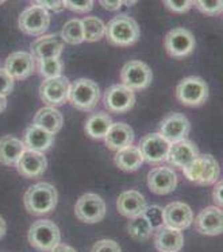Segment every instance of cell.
I'll return each instance as SVG.
<instances>
[{
    "instance_id": "cell-1",
    "label": "cell",
    "mask_w": 223,
    "mask_h": 252,
    "mask_svg": "<svg viewBox=\"0 0 223 252\" xmlns=\"http://www.w3.org/2000/svg\"><path fill=\"white\" fill-rule=\"evenodd\" d=\"M57 189L49 182H38L30 186L25 193L23 204L33 216H42L54 211L57 205Z\"/></svg>"
},
{
    "instance_id": "cell-2",
    "label": "cell",
    "mask_w": 223,
    "mask_h": 252,
    "mask_svg": "<svg viewBox=\"0 0 223 252\" xmlns=\"http://www.w3.org/2000/svg\"><path fill=\"white\" fill-rule=\"evenodd\" d=\"M140 26L134 18L129 15H116L106 25V39L116 47H127L140 39Z\"/></svg>"
},
{
    "instance_id": "cell-3",
    "label": "cell",
    "mask_w": 223,
    "mask_h": 252,
    "mask_svg": "<svg viewBox=\"0 0 223 252\" xmlns=\"http://www.w3.org/2000/svg\"><path fill=\"white\" fill-rule=\"evenodd\" d=\"M182 170L186 178L196 185H214L221 177L218 160L210 154H199L189 165Z\"/></svg>"
},
{
    "instance_id": "cell-4",
    "label": "cell",
    "mask_w": 223,
    "mask_h": 252,
    "mask_svg": "<svg viewBox=\"0 0 223 252\" xmlns=\"http://www.w3.org/2000/svg\"><path fill=\"white\" fill-rule=\"evenodd\" d=\"M100 100V88L95 81L89 78H78L71 84L68 101L73 108L88 112L95 109Z\"/></svg>"
},
{
    "instance_id": "cell-5",
    "label": "cell",
    "mask_w": 223,
    "mask_h": 252,
    "mask_svg": "<svg viewBox=\"0 0 223 252\" xmlns=\"http://www.w3.org/2000/svg\"><path fill=\"white\" fill-rule=\"evenodd\" d=\"M27 240L41 252H50L61 242V232L50 220H38L27 232Z\"/></svg>"
},
{
    "instance_id": "cell-6",
    "label": "cell",
    "mask_w": 223,
    "mask_h": 252,
    "mask_svg": "<svg viewBox=\"0 0 223 252\" xmlns=\"http://www.w3.org/2000/svg\"><path fill=\"white\" fill-rule=\"evenodd\" d=\"M176 98L187 107H199L207 101L208 87L206 81L196 76L183 78L176 87Z\"/></svg>"
},
{
    "instance_id": "cell-7",
    "label": "cell",
    "mask_w": 223,
    "mask_h": 252,
    "mask_svg": "<svg viewBox=\"0 0 223 252\" xmlns=\"http://www.w3.org/2000/svg\"><path fill=\"white\" fill-rule=\"evenodd\" d=\"M122 85L129 88L130 91H142L151 84L153 73L148 63L138 60L126 62L120 69Z\"/></svg>"
},
{
    "instance_id": "cell-8",
    "label": "cell",
    "mask_w": 223,
    "mask_h": 252,
    "mask_svg": "<svg viewBox=\"0 0 223 252\" xmlns=\"http://www.w3.org/2000/svg\"><path fill=\"white\" fill-rule=\"evenodd\" d=\"M106 202L102 197L95 193H85L78 197L74 205V215L80 221L87 224L100 222L106 216Z\"/></svg>"
},
{
    "instance_id": "cell-9",
    "label": "cell",
    "mask_w": 223,
    "mask_h": 252,
    "mask_svg": "<svg viewBox=\"0 0 223 252\" xmlns=\"http://www.w3.org/2000/svg\"><path fill=\"white\" fill-rule=\"evenodd\" d=\"M166 54L172 58L182 60L195 50V36L191 31L184 27L172 29L164 38Z\"/></svg>"
},
{
    "instance_id": "cell-10",
    "label": "cell",
    "mask_w": 223,
    "mask_h": 252,
    "mask_svg": "<svg viewBox=\"0 0 223 252\" xmlns=\"http://www.w3.org/2000/svg\"><path fill=\"white\" fill-rule=\"evenodd\" d=\"M50 25V15L41 7L32 5L22 12L18 19V26L27 35H42Z\"/></svg>"
},
{
    "instance_id": "cell-11",
    "label": "cell",
    "mask_w": 223,
    "mask_h": 252,
    "mask_svg": "<svg viewBox=\"0 0 223 252\" xmlns=\"http://www.w3.org/2000/svg\"><path fill=\"white\" fill-rule=\"evenodd\" d=\"M103 104L110 112L125 113L134 107L135 93L122 84H115L106 89Z\"/></svg>"
},
{
    "instance_id": "cell-12",
    "label": "cell",
    "mask_w": 223,
    "mask_h": 252,
    "mask_svg": "<svg viewBox=\"0 0 223 252\" xmlns=\"http://www.w3.org/2000/svg\"><path fill=\"white\" fill-rule=\"evenodd\" d=\"M69 80L64 76L56 78H47L41 84L39 88V97L47 107H57L64 105L68 101L69 93Z\"/></svg>"
},
{
    "instance_id": "cell-13",
    "label": "cell",
    "mask_w": 223,
    "mask_h": 252,
    "mask_svg": "<svg viewBox=\"0 0 223 252\" xmlns=\"http://www.w3.org/2000/svg\"><path fill=\"white\" fill-rule=\"evenodd\" d=\"M169 146L171 143L166 142L160 134H148L141 139L138 150L144 162H148L150 165H158L166 160Z\"/></svg>"
},
{
    "instance_id": "cell-14",
    "label": "cell",
    "mask_w": 223,
    "mask_h": 252,
    "mask_svg": "<svg viewBox=\"0 0 223 252\" xmlns=\"http://www.w3.org/2000/svg\"><path fill=\"white\" fill-rule=\"evenodd\" d=\"M191 124L182 113H171L166 118L162 119L160 123V132L158 134L169 143H175L179 140L187 139L189 134Z\"/></svg>"
},
{
    "instance_id": "cell-15",
    "label": "cell",
    "mask_w": 223,
    "mask_h": 252,
    "mask_svg": "<svg viewBox=\"0 0 223 252\" xmlns=\"http://www.w3.org/2000/svg\"><path fill=\"white\" fill-rule=\"evenodd\" d=\"M148 186L154 194L166 196V194H169L176 189V173L171 167H166V166L154 167L148 174Z\"/></svg>"
},
{
    "instance_id": "cell-16",
    "label": "cell",
    "mask_w": 223,
    "mask_h": 252,
    "mask_svg": "<svg viewBox=\"0 0 223 252\" xmlns=\"http://www.w3.org/2000/svg\"><path fill=\"white\" fill-rule=\"evenodd\" d=\"M193 212L186 202L173 201L164 208V225L184 231L193 222Z\"/></svg>"
},
{
    "instance_id": "cell-17",
    "label": "cell",
    "mask_w": 223,
    "mask_h": 252,
    "mask_svg": "<svg viewBox=\"0 0 223 252\" xmlns=\"http://www.w3.org/2000/svg\"><path fill=\"white\" fill-rule=\"evenodd\" d=\"M4 70L14 80H26L36 70V58L32 53H11L4 62Z\"/></svg>"
},
{
    "instance_id": "cell-18",
    "label": "cell",
    "mask_w": 223,
    "mask_h": 252,
    "mask_svg": "<svg viewBox=\"0 0 223 252\" xmlns=\"http://www.w3.org/2000/svg\"><path fill=\"white\" fill-rule=\"evenodd\" d=\"M195 228L199 233L206 236H217L223 231V215L222 209L218 206H207L204 208L196 219H193Z\"/></svg>"
},
{
    "instance_id": "cell-19",
    "label": "cell",
    "mask_w": 223,
    "mask_h": 252,
    "mask_svg": "<svg viewBox=\"0 0 223 252\" xmlns=\"http://www.w3.org/2000/svg\"><path fill=\"white\" fill-rule=\"evenodd\" d=\"M197 155H199V150H197L196 144L191 140L183 139L175 142V143H171L166 160L171 166L184 169L186 166L189 165L192 160L196 158Z\"/></svg>"
},
{
    "instance_id": "cell-20",
    "label": "cell",
    "mask_w": 223,
    "mask_h": 252,
    "mask_svg": "<svg viewBox=\"0 0 223 252\" xmlns=\"http://www.w3.org/2000/svg\"><path fill=\"white\" fill-rule=\"evenodd\" d=\"M18 173L26 178H37L41 177L47 167L46 157L43 153H37L32 150H25L19 160L16 162Z\"/></svg>"
},
{
    "instance_id": "cell-21",
    "label": "cell",
    "mask_w": 223,
    "mask_h": 252,
    "mask_svg": "<svg viewBox=\"0 0 223 252\" xmlns=\"http://www.w3.org/2000/svg\"><path fill=\"white\" fill-rule=\"evenodd\" d=\"M64 42L56 34H49L37 38L32 45V56L37 60L60 58L64 50Z\"/></svg>"
},
{
    "instance_id": "cell-22",
    "label": "cell",
    "mask_w": 223,
    "mask_h": 252,
    "mask_svg": "<svg viewBox=\"0 0 223 252\" xmlns=\"http://www.w3.org/2000/svg\"><path fill=\"white\" fill-rule=\"evenodd\" d=\"M53 143H54V135L36 124H30L23 132V144L26 150L43 153L50 149Z\"/></svg>"
},
{
    "instance_id": "cell-23",
    "label": "cell",
    "mask_w": 223,
    "mask_h": 252,
    "mask_svg": "<svg viewBox=\"0 0 223 252\" xmlns=\"http://www.w3.org/2000/svg\"><path fill=\"white\" fill-rule=\"evenodd\" d=\"M104 144L112 151L126 149L134 142V131L125 123H112L109 132L103 138Z\"/></svg>"
},
{
    "instance_id": "cell-24",
    "label": "cell",
    "mask_w": 223,
    "mask_h": 252,
    "mask_svg": "<svg viewBox=\"0 0 223 252\" xmlns=\"http://www.w3.org/2000/svg\"><path fill=\"white\" fill-rule=\"evenodd\" d=\"M154 246L160 252H179L184 246V236L182 231L162 225L156 229Z\"/></svg>"
},
{
    "instance_id": "cell-25",
    "label": "cell",
    "mask_w": 223,
    "mask_h": 252,
    "mask_svg": "<svg viewBox=\"0 0 223 252\" xmlns=\"http://www.w3.org/2000/svg\"><path fill=\"white\" fill-rule=\"evenodd\" d=\"M146 206H148V204H146L145 197L137 190L123 191L116 200L118 212L122 216L129 217V219L144 213Z\"/></svg>"
},
{
    "instance_id": "cell-26",
    "label": "cell",
    "mask_w": 223,
    "mask_h": 252,
    "mask_svg": "<svg viewBox=\"0 0 223 252\" xmlns=\"http://www.w3.org/2000/svg\"><path fill=\"white\" fill-rule=\"evenodd\" d=\"M25 144L15 136L5 135L0 139V163L4 166H14L25 153Z\"/></svg>"
},
{
    "instance_id": "cell-27",
    "label": "cell",
    "mask_w": 223,
    "mask_h": 252,
    "mask_svg": "<svg viewBox=\"0 0 223 252\" xmlns=\"http://www.w3.org/2000/svg\"><path fill=\"white\" fill-rule=\"evenodd\" d=\"M34 124L41 127L50 134H57L63 128L64 118L63 113L53 107H45L41 108L34 116Z\"/></svg>"
},
{
    "instance_id": "cell-28",
    "label": "cell",
    "mask_w": 223,
    "mask_h": 252,
    "mask_svg": "<svg viewBox=\"0 0 223 252\" xmlns=\"http://www.w3.org/2000/svg\"><path fill=\"white\" fill-rule=\"evenodd\" d=\"M114 162L115 165L123 171H135L142 166L144 159H142V155H141L138 147L129 146L126 149L116 151Z\"/></svg>"
},
{
    "instance_id": "cell-29",
    "label": "cell",
    "mask_w": 223,
    "mask_h": 252,
    "mask_svg": "<svg viewBox=\"0 0 223 252\" xmlns=\"http://www.w3.org/2000/svg\"><path fill=\"white\" fill-rule=\"evenodd\" d=\"M112 126V120L107 113L98 112L89 116L85 122V131L94 139H102L109 132L110 127Z\"/></svg>"
},
{
    "instance_id": "cell-30",
    "label": "cell",
    "mask_w": 223,
    "mask_h": 252,
    "mask_svg": "<svg viewBox=\"0 0 223 252\" xmlns=\"http://www.w3.org/2000/svg\"><path fill=\"white\" fill-rule=\"evenodd\" d=\"M127 233L137 242H145L153 233L150 222L148 221V219L144 216V213H141L138 216L131 217L127 222Z\"/></svg>"
},
{
    "instance_id": "cell-31",
    "label": "cell",
    "mask_w": 223,
    "mask_h": 252,
    "mask_svg": "<svg viewBox=\"0 0 223 252\" xmlns=\"http://www.w3.org/2000/svg\"><path fill=\"white\" fill-rule=\"evenodd\" d=\"M84 29V41L98 42L106 34V25L96 16H85L81 19Z\"/></svg>"
},
{
    "instance_id": "cell-32",
    "label": "cell",
    "mask_w": 223,
    "mask_h": 252,
    "mask_svg": "<svg viewBox=\"0 0 223 252\" xmlns=\"http://www.w3.org/2000/svg\"><path fill=\"white\" fill-rule=\"evenodd\" d=\"M63 42L69 45H80L84 42V29L80 19H71L63 26L61 36Z\"/></svg>"
},
{
    "instance_id": "cell-33",
    "label": "cell",
    "mask_w": 223,
    "mask_h": 252,
    "mask_svg": "<svg viewBox=\"0 0 223 252\" xmlns=\"http://www.w3.org/2000/svg\"><path fill=\"white\" fill-rule=\"evenodd\" d=\"M39 76L47 80V78H56L63 76L64 63L60 58H43L38 60L36 63Z\"/></svg>"
},
{
    "instance_id": "cell-34",
    "label": "cell",
    "mask_w": 223,
    "mask_h": 252,
    "mask_svg": "<svg viewBox=\"0 0 223 252\" xmlns=\"http://www.w3.org/2000/svg\"><path fill=\"white\" fill-rule=\"evenodd\" d=\"M144 216L150 222L153 231H156L160 226L164 225V208H161V206H146V209L144 211Z\"/></svg>"
},
{
    "instance_id": "cell-35",
    "label": "cell",
    "mask_w": 223,
    "mask_h": 252,
    "mask_svg": "<svg viewBox=\"0 0 223 252\" xmlns=\"http://www.w3.org/2000/svg\"><path fill=\"white\" fill-rule=\"evenodd\" d=\"M193 5H196V8L206 15H218L222 12L223 3L222 0L217 1H206V0H196L193 1Z\"/></svg>"
},
{
    "instance_id": "cell-36",
    "label": "cell",
    "mask_w": 223,
    "mask_h": 252,
    "mask_svg": "<svg viewBox=\"0 0 223 252\" xmlns=\"http://www.w3.org/2000/svg\"><path fill=\"white\" fill-rule=\"evenodd\" d=\"M94 1L92 0H81V1H72V0H65L64 1V7L68 10L73 11V12H89L94 8Z\"/></svg>"
},
{
    "instance_id": "cell-37",
    "label": "cell",
    "mask_w": 223,
    "mask_h": 252,
    "mask_svg": "<svg viewBox=\"0 0 223 252\" xmlns=\"http://www.w3.org/2000/svg\"><path fill=\"white\" fill-rule=\"evenodd\" d=\"M14 89V78L5 72L4 67H0V96L7 97Z\"/></svg>"
},
{
    "instance_id": "cell-38",
    "label": "cell",
    "mask_w": 223,
    "mask_h": 252,
    "mask_svg": "<svg viewBox=\"0 0 223 252\" xmlns=\"http://www.w3.org/2000/svg\"><path fill=\"white\" fill-rule=\"evenodd\" d=\"M91 252H122L119 244L114 240L110 239H103L99 240L94 244V247L91 248Z\"/></svg>"
},
{
    "instance_id": "cell-39",
    "label": "cell",
    "mask_w": 223,
    "mask_h": 252,
    "mask_svg": "<svg viewBox=\"0 0 223 252\" xmlns=\"http://www.w3.org/2000/svg\"><path fill=\"white\" fill-rule=\"evenodd\" d=\"M164 4L168 10H171L172 12H176V14H182V12H187L192 5H193V1L191 0H177V1H173V0H165Z\"/></svg>"
},
{
    "instance_id": "cell-40",
    "label": "cell",
    "mask_w": 223,
    "mask_h": 252,
    "mask_svg": "<svg viewBox=\"0 0 223 252\" xmlns=\"http://www.w3.org/2000/svg\"><path fill=\"white\" fill-rule=\"evenodd\" d=\"M33 4L37 5V7H41L45 11H53V12H60L61 10H64V1L61 0H37V1H33Z\"/></svg>"
},
{
    "instance_id": "cell-41",
    "label": "cell",
    "mask_w": 223,
    "mask_h": 252,
    "mask_svg": "<svg viewBox=\"0 0 223 252\" xmlns=\"http://www.w3.org/2000/svg\"><path fill=\"white\" fill-rule=\"evenodd\" d=\"M222 181L219 180L217 181V185H215V188H214L213 190V200L214 202L218 205V208H222V204H223V197H222Z\"/></svg>"
},
{
    "instance_id": "cell-42",
    "label": "cell",
    "mask_w": 223,
    "mask_h": 252,
    "mask_svg": "<svg viewBox=\"0 0 223 252\" xmlns=\"http://www.w3.org/2000/svg\"><path fill=\"white\" fill-rule=\"evenodd\" d=\"M100 4H102V7L103 8H106V10L109 11H116L119 10L122 5L125 4L122 0H100Z\"/></svg>"
},
{
    "instance_id": "cell-43",
    "label": "cell",
    "mask_w": 223,
    "mask_h": 252,
    "mask_svg": "<svg viewBox=\"0 0 223 252\" xmlns=\"http://www.w3.org/2000/svg\"><path fill=\"white\" fill-rule=\"evenodd\" d=\"M50 252H77V251H76L73 247H71V246H67V244H61V243H60V244L53 248Z\"/></svg>"
},
{
    "instance_id": "cell-44",
    "label": "cell",
    "mask_w": 223,
    "mask_h": 252,
    "mask_svg": "<svg viewBox=\"0 0 223 252\" xmlns=\"http://www.w3.org/2000/svg\"><path fill=\"white\" fill-rule=\"evenodd\" d=\"M5 231H7V225H5L4 219L0 216V239L4 236Z\"/></svg>"
},
{
    "instance_id": "cell-45",
    "label": "cell",
    "mask_w": 223,
    "mask_h": 252,
    "mask_svg": "<svg viewBox=\"0 0 223 252\" xmlns=\"http://www.w3.org/2000/svg\"><path fill=\"white\" fill-rule=\"evenodd\" d=\"M7 107V98L3 97V96H0V113L3 112Z\"/></svg>"
},
{
    "instance_id": "cell-46",
    "label": "cell",
    "mask_w": 223,
    "mask_h": 252,
    "mask_svg": "<svg viewBox=\"0 0 223 252\" xmlns=\"http://www.w3.org/2000/svg\"><path fill=\"white\" fill-rule=\"evenodd\" d=\"M3 3H4V1H0V4H3Z\"/></svg>"
}]
</instances>
